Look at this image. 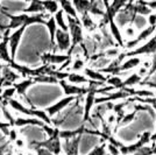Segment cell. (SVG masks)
Wrapping results in <instances>:
<instances>
[{
  "instance_id": "33",
  "label": "cell",
  "mask_w": 156,
  "mask_h": 155,
  "mask_svg": "<svg viewBox=\"0 0 156 155\" xmlns=\"http://www.w3.org/2000/svg\"><path fill=\"white\" fill-rule=\"evenodd\" d=\"M1 111H2V114H4L5 119H6V123L9 124L11 127H14V120H15V118H14V117L12 116V113L9 112V109L7 107V104H4V105H2Z\"/></svg>"
},
{
  "instance_id": "48",
  "label": "cell",
  "mask_w": 156,
  "mask_h": 155,
  "mask_svg": "<svg viewBox=\"0 0 156 155\" xmlns=\"http://www.w3.org/2000/svg\"><path fill=\"white\" fill-rule=\"evenodd\" d=\"M22 1H26V2H29V1H30V0H22Z\"/></svg>"
},
{
  "instance_id": "51",
  "label": "cell",
  "mask_w": 156,
  "mask_h": 155,
  "mask_svg": "<svg viewBox=\"0 0 156 155\" xmlns=\"http://www.w3.org/2000/svg\"><path fill=\"white\" fill-rule=\"evenodd\" d=\"M57 1H58V0H57Z\"/></svg>"
},
{
  "instance_id": "26",
  "label": "cell",
  "mask_w": 156,
  "mask_h": 155,
  "mask_svg": "<svg viewBox=\"0 0 156 155\" xmlns=\"http://www.w3.org/2000/svg\"><path fill=\"white\" fill-rule=\"evenodd\" d=\"M33 79L35 83H40V84H58V81L50 75H41V76L33 77Z\"/></svg>"
},
{
  "instance_id": "23",
  "label": "cell",
  "mask_w": 156,
  "mask_h": 155,
  "mask_svg": "<svg viewBox=\"0 0 156 155\" xmlns=\"http://www.w3.org/2000/svg\"><path fill=\"white\" fill-rule=\"evenodd\" d=\"M41 4L44 8V12L54 15L59 9V4L57 0H41Z\"/></svg>"
},
{
  "instance_id": "18",
  "label": "cell",
  "mask_w": 156,
  "mask_h": 155,
  "mask_svg": "<svg viewBox=\"0 0 156 155\" xmlns=\"http://www.w3.org/2000/svg\"><path fill=\"white\" fill-rule=\"evenodd\" d=\"M68 83H71L75 85H83V84H89V78L86 77L85 75L78 74V72H69L68 77L65 79Z\"/></svg>"
},
{
  "instance_id": "11",
  "label": "cell",
  "mask_w": 156,
  "mask_h": 155,
  "mask_svg": "<svg viewBox=\"0 0 156 155\" xmlns=\"http://www.w3.org/2000/svg\"><path fill=\"white\" fill-rule=\"evenodd\" d=\"M55 45L61 52H68L71 48V38L69 32L57 28L55 34Z\"/></svg>"
},
{
  "instance_id": "17",
  "label": "cell",
  "mask_w": 156,
  "mask_h": 155,
  "mask_svg": "<svg viewBox=\"0 0 156 155\" xmlns=\"http://www.w3.org/2000/svg\"><path fill=\"white\" fill-rule=\"evenodd\" d=\"M0 61H2L4 63L8 64L11 61H13L11 57V52L8 48V40L7 36H4L2 40L0 41Z\"/></svg>"
},
{
  "instance_id": "29",
  "label": "cell",
  "mask_w": 156,
  "mask_h": 155,
  "mask_svg": "<svg viewBox=\"0 0 156 155\" xmlns=\"http://www.w3.org/2000/svg\"><path fill=\"white\" fill-rule=\"evenodd\" d=\"M141 81H142V77H140L137 74H132L130 76H128L124 81V88L125 86H127V88H134V85H137Z\"/></svg>"
},
{
  "instance_id": "47",
  "label": "cell",
  "mask_w": 156,
  "mask_h": 155,
  "mask_svg": "<svg viewBox=\"0 0 156 155\" xmlns=\"http://www.w3.org/2000/svg\"><path fill=\"white\" fill-rule=\"evenodd\" d=\"M2 38H4V36H2V34H0V41L2 40Z\"/></svg>"
},
{
  "instance_id": "31",
  "label": "cell",
  "mask_w": 156,
  "mask_h": 155,
  "mask_svg": "<svg viewBox=\"0 0 156 155\" xmlns=\"http://www.w3.org/2000/svg\"><path fill=\"white\" fill-rule=\"evenodd\" d=\"M121 50L119 49V47H110V48H106L104 50V56L110 59H114L120 55Z\"/></svg>"
},
{
  "instance_id": "35",
  "label": "cell",
  "mask_w": 156,
  "mask_h": 155,
  "mask_svg": "<svg viewBox=\"0 0 156 155\" xmlns=\"http://www.w3.org/2000/svg\"><path fill=\"white\" fill-rule=\"evenodd\" d=\"M133 155H153V150L150 146H143L140 149H137Z\"/></svg>"
},
{
  "instance_id": "8",
  "label": "cell",
  "mask_w": 156,
  "mask_h": 155,
  "mask_svg": "<svg viewBox=\"0 0 156 155\" xmlns=\"http://www.w3.org/2000/svg\"><path fill=\"white\" fill-rule=\"evenodd\" d=\"M76 100H77V97H73V96H65V97L61 98L58 102H56V103H54L52 105H50V106H48L44 111L47 112L48 116L50 117V118H52L54 116L61 113L62 111H64L69 105L73 104Z\"/></svg>"
},
{
  "instance_id": "1",
  "label": "cell",
  "mask_w": 156,
  "mask_h": 155,
  "mask_svg": "<svg viewBox=\"0 0 156 155\" xmlns=\"http://www.w3.org/2000/svg\"><path fill=\"white\" fill-rule=\"evenodd\" d=\"M0 13L5 15L7 19L9 20V22L7 23V29L14 31L18 29L20 27H29L35 23L40 25H44L46 22V13L41 14H27V13H20V14H12L8 13L6 8L2 7V9H0Z\"/></svg>"
},
{
  "instance_id": "38",
  "label": "cell",
  "mask_w": 156,
  "mask_h": 155,
  "mask_svg": "<svg viewBox=\"0 0 156 155\" xmlns=\"http://www.w3.org/2000/svg\"><path fill=\"white\" fill-rule=\"evenodd\" d=\"M147 23L149 26H155L156 25V12H151L149 15H147Z\"/></svg>"
},
{
  "instance_id": "19",
  "label": "cell",
  "mask_w": 156,
  "mask_h": 155,
  "mask_svg": "<svg viewBox=\"0 0 156 155\" xmlns=\"http://www.w3.org/2000/svg\"><path fill=\"white\" fill-rule=\"evenodd\" d=\"M22 13L27 14H41L46 13L44 8L41 4V0H30L29 1V6L22 9Z\"/></svg>"
},
{
  "instance_id": "46",
  "label": "cell",
  "mask_w": 156,
  "mask_h": 155,
  "mask_svg": "<svg viewBox=\"0 0 156 155\" xmlns=\"http://www.w3.org/2000/svg\"><path fill=\"white\" fill-rule=\"evenodd\" d=\"M90 1H91V2H98L99 0H90Z\"/></svg>"
},
{
  "instance_id": "20",
  "label": "cell",
  "mask_w": 156,
  "mask_h": 155,
  "mask_svg": "<svg viewBox=\"0 0 156 155\" xmlns=\"http://www.w3.org/2000/svg\"><path fill=\"white\" fill-rule=\"evenodd\" d=\"M59 4V8L64 12V14L71 16V18H76L78 19V14L75 9V7L72 5L71 0H58Z\"/></svg>"
},
{
  "instance_id": "3",
  "label": "cell",
  "mask_w": 156,
  "mask_h": 155,
  "mask_svg": "<svg viewBox=\"0 0 156 155\" xmlns=\"http://www.w3.org/2000/svg\"><path fill=\"white\" fill-rule=\"evenodd\" d=\"M59 128L58 127H55V131L52 133V135H50L46 140H41V141H30L29 142V148L34 149L42 147V148L48 149L50 153H52L54 155H61L63 153V149H62V140L58 135Z\"/></svg>"
},
{
  "instance_id": "41",
  "label": "cell",
  "mask_w": 156,
  "mask_h": 155,
  "mask_svg": "<svg viewBox=\"0 0 156 155\" xmlns=\"http://www.w3.org/2000/svg\"><path fill=\"white\" fill-rule=\"evenodd\" d=\"M117 121V116H115V113H111L108 116L106 117V121L105 123L108 124V125H112L113 123H115Z\"/></svg>"
},
{
  "instance_id": "40",
  "label": "cell",
  "mask_w": 156,
  "mask_h": 155,
  "mask_svg": "<svg viewBox=\"0 0 156 155\" xmlns=\"http://www.w3.org/2000/svg\"><path fill=\"white\" fill-rule=\"evenodd\" d=\"M36 152V155H54L52 153H50L48 149L46 148H42V147H39V148H35L34 149Z\"/></svg>"
},
{
  "instance_id": "14",
  "label": "cell",
  "mask_w": 156,
  "mask_h": 155,
  "mask_svg": "<svg viewBox=\"0 0 156 155\" xmlns=\"http://www.w3.org/2000/svg\"><path fill=\"white\" fill-rule=\"evenodd\" d=\"M83 75H85L86 77L89 78L90 81H94V82H101V83H105L106 84V81L108 76L103 74L101 71L97 70V69H93L91 67H85L83 69Z\"/></svg>"
},
{
  "instance_id": "34",
  "label": "cell",
  "mask_w": 156,
  "mask_h": 155,
  "mask_svg": "<svg viewBox=\"0 0 156 155\" xmlns=\"http://www.w3.org/2000/svg\"><path fill=\"white\" fill-rule=\"evenodd\" d=\"M125 35L127 36V38H129L130 40L134 39L135 36H136V29H135V27L130 26V25H127L126 28H125Z\"/></svg>"
},
{
  "instance_id": "42",
  "label": "cell",
  "mask_w": 156,
  "mask_h": 155,
  "mask_svg": "<svg viewBox=\"0 0 156 155\" xmlns=\"http://www.w3.org/2000/svg\"><path fill=\"white\" fill-rule=\"evenodd\" d=\"M8 143H9V142L4 143V145L0 146V155H4L6 152H8Z\"/></svg>"
},
{
  "instance_id": "22",
  "label": "cell",
  "mask_w": 156,
  "mask_h": 155,
  "mask_svg": "<svg viewBox=\"0 0 156 155\" xmlns=\"http://www.w3.org/2000/svg\"><path fill=\"white\" fill-rule=\"evenodd\" d=\"M44 26L47 27V29H48V32H49L50 45H51V47H55V34H56V31H57V25H56L55 19H54L52 15H50L48 19H46Z\"/></svg>"
},
{
  "instance_id": "30",
  "label": "cell",
  "mask_w": 156,
  "mask_h": 155,
  "mask_svg": "<svg viewBox=\"0 0 156 155\" xmlns=\"http://www.w3.org/2000/svg\"><path fill=\"white\" fill-rule=\"evenodd\" d=\"M85 68V61L80 57H76L70 63V70L72 72H77V71H82Z\"/></svg>"
},
{
  "instance_id": "49",
  "label": "cell",
  "mask_w": 156,
  "mask_h": 155,
  "mask_svg": "<svg viewBox=\"0 0 156 155\" xmlns=\"http://www.w3.org/2000/svg\"><path fill=\"white\" fill-rule=\"evenodd\" d=\"M0 9H2V5H1V2H0Z\"/></svg>"
},
{
  "instance_id": "13",
  "label": "cell",
  "mask_w": 156,
  "mask_h": 155,
  "mask_svg": "<svg viewBox=\"0 0 156 155\" xmlns=\"http://www.w3.org/2000/svg\"><path fill=\"white\" fill-rule=\"evenodd\" d=\"M44 125L43 121L39 120L37 118H33V117H18L14 120V127L15 128H21V127H26V126H39L42 127Z\"/></svg>"
},
{
  "instance_id": "25",
  "label": "cell",
  "mask_w": 156,
  "mask_h": 155,
  "mask_svg": "<svg viewBox=\"0 0 156 155\" xmlns=\"http://www.w3.org/2000/svg\"><path fill=\"white\" fill-rule=\"evenodd\" d=\"M111 61H112V59L105 57V56L98 57V58H96L94 61H91V68L97 69V70H103V69H105L107 65L110 64Z\"/></svg>"
},
{
  "instance_id": "45",
  "label": "cell",
  "mask_w": 156,
  "mask_h": 155,
  "mask_svg": "<svg viewBox=\"0 0 156 155\" xmlns=\"http://www.w3.org/2000/svg\"><path fill=\"white\" fill-rule=\"evenodd\" d=\"M4 155H13V154H12L11 152H6V153H5V154H4Z\"/></svg>"
},
{
  "instance_id": "6",
  "label": "cell",
  "mask_w": 156,
  "mask_h": 155,
  "mask_svg": "<svg viewBox=\"0 0 156 155\" xmlns=\"http://www.w3.org/2000/svg\"><path fill=\"white\" fill-rule=\"evenodd\" d=\"M150 136H151V132L150 131H146L143 132L141 135L139 136V140L134 143H130V145H124L121 143L119 146V150H120V154L121 155H133L137 149H140L141 147L148 145L150 142Z\"/></svg>"
},
{
  "instance_id": "12",
  "label": "cell",
  "mask_w": 156,
  "mask_h": 155,
  "mask_svg": "<svg viewBox=\"0 0 156 155\" xmlns=\"http://www.w3.org/2000/svg\"><path fill=\"white\" fill-rule=\"evenodd\" d=\"M41 62L43 64L49 65H61L65 63L68 59H70L71 56L66 54H55V52H43L41 55Z\"/></svg>"
},
{
  "instance_id": "37",
  "label": "cell",
  "mask_w": 156,
  "mask_h": 155,
  "mask_svg": "<svg viewBox=\"0 0 156 155\" xmlns=\"http://www.w3.org/2000/svg\"><path fill=\"white\" fill-rule=\"evenodd\" d=\"M9 128H11V125L6 121H0V131L7 136L8 132H9Z\"/></svg>"
},
{
  "instance_id": "36",
  "label": "cell",
  "mask_w": 156,
  "mask_h": 155,
  "mask_svg": "<svg viewBox=\"0 0 156 155\" xmlns=\"http://www.w3.org/2000/svg\"><path fill=\"white\" fill-rule=\"evenodd\" d=\"M7 136H8V142H14L19 138V133H18V131H16L15 127H11Z\"/></svg>"
},
{
  "instance_id": "15",
  "label": "cell",
  "mask_w": 156,
  "mask_h": 155,
  "mask_svg": "<svg viewBox=\"0 0 156 155\" xmlns=\"http://www.w3.org/2000/svg\"><path fill=\"white\" fill-rule=\"evenodd\" d=\"M35 84V82H34V79L32 77H27V78H23L22 81H18V82H15L13 84L14 89L16 91V95L20 96V97H23V96H26L27 91L28 89L32 86V85Z\"/></svg>"
},
{
  "instance_id": "39",
  "label": "cell",
  "mask_w": 156,
  "mask_h": 155,
  "mask_svg": "<svg viewBox=\"0 0 156 155\" xmlns=\"http://www.w3.org/2000/svg\"><path fill=\"white\" fill-rule=\"evenodd\" d=\"M142 2L149 7L153 12H156V0H142Z\"/></svg>"
},
{
  "instance_id": "9",
  "label": "cell",
  "mask_w": 156,
  "mask_h": 155,
  "mask_svg": "<svg viewBox=\"0 0 156 155\" xmlns=\"http://www.w3.org/2000/svg\"><path fill=\"white\" fill-rule=\"evenodd\" d=\"M58 85L62 88L63 93H64L65 96L80 97V96H85V95L90 91V88H89V86H80V85L71 84V83H68L65 79L58 81Z\"/></svg>"
},
{
  "instance_id": "7",
  "label": "cell",
  "mask_w": 156,
  "mask_h": 155,
  "mask_svg": "<svg viewBox=\"0 0 156 155\" xmlns=\"http://www.w3.org/2000/svg\"><path fill=\"white\" fill-rule=\"evenodd\" d=\"M155 33H156L155 26H148V27H146V28H143L142 31H140L139 34H136V36H135L134 39L128 40L127 42H125L124 43L125 49L130 50V49H133V48H136L137 45H140L141 43H143L144 41H147L149 38H151L153 34H155Z\"/></svg>"
},
{
  "instance_id": "50",
  "label": "cell",
  "mask_w": 156,
  "mask_h": 155,
  "mask_svg": "<svg viewBox=\"0 0 156 155\" xmlns=\"http://www.w3.org/2000/svg\"><path fill=\"white\" fill-rule=\"evenodd\" d=\"M155 32H156V25H155Z\"/></svg>"
},
{
  "instance_id": "4",
  "label": "cell",
  "mask_w": 156,
  "mask_h": 155,
  "mask_svg": "<svg viewBox=\"0 0 156 155\" xmlns=\"http://www.w3.org/2000/svg\"><path fill=\"white\" fill-rule=\"evenodd\" d=\"M156 54V33L154 36H151L147 41H144V43L141 45H137L136 48H133L126 52H120V55L118 56L117 59L119 63H121L126 57L129 56H143V55H155Z\"/></svg>"
},
{
  "instance_id": "27",
  "label": "cell",
  "mask_w": 156,
  "mask_h": 155,
  "mask_svg": "<svg viewBox=\"0 0 156 155\" xmlns=\"http://www.w3.org/2000/svg\"><path fill=\"white\" fill-rule=\"evenodd\" d=\"M106 84L113 86L115 90H120L124 88V81L117 75H112V76H108L107 81H106Z\"/></svg>"
},
{
  "instance_id": "10",
  "label": "cell",
  "mask_w": 156,
  "mask_h": 155,
  "mask_svg": "<svg viewBox=\"0 0 156 155\" xmlns=\"http://www.w3.org/2000/svg\"><path fill=\"white\" fill-rule=\"evenodd\" d=\"M26 31V27H20L18 29H14L12 34H9L7 36V40H8V48H9V52H11V57L12 59L15 58L16 56V52H18V49H19L20 42H21V39H22V35Z\"/></svg>"
},
{
  "instance_id": "43",
  "label": "cell",
  "mask_w": 156,
  "mask_h": 155,
  "mask_svg": "<svg viewBox=\"0 0 156 155\" xmlns=\"http://www.w3.org/2000/svg\"><path fill=\"white\" fill-rule=\"evenodd\" d=\"M14 143H15V146H16V147H19V148H22V147L25 146V142H23V140H21V139H19V138H18V139L14 141Z\"/></svg>"
},
{
  "instance_id": "32",
  "label": "cell",
  "mask_w": 156,
  "mask_h": 155,
  "mask_svg": "<svg viewBox=\"0 0 156 155\" xmlns=\"http://www.w3.org/2000/svg\"><path fill=\"white\" fill-rule=\"evenodd\" d=\"M106 141H103L99 146H96L94 148L92 149L90 153H87L86 155H106L107 150H106Z\"/></svg>"
},
{
  "instance_id": "24",
  "label": "cell",
  "mask_w": 156,
  "mask_h": 155,
  "mask_svg": "<svg viewBox=\"0 0 156 155\" xmlns=\"http://www.w3.org/2000/svg\"><path fill=\"white\" fill-rule=\"evenodd\" d=\"M52 16H54V19H55V22H56V25H57V28L64 31V32H68V22H66V19H65L64 12L59 8L58 11L54 14Z\"/></svg>"
},
{
  "instance_id": "2",
  "label": "cell",
  "mask_w": 156,
  "mask_h": 155,
  "mask_svg": "<svg viewBox=\"0 0 156 155\" xmlns=\"http://www.w3.org/2000/svg\"><path fill=\"white\" fill-rule=\"evenodd\" d=\"M7 105L11 106V109L18 113H21L22 116L26 117H33V118H37L39 120L43 121L47 125H51L52 126V120L51 118L47 114V112L44 110H41V109H36L35 106H26L22 103H20L19 100L16 99H9L7 102Z\"/></svg>"
},
{
  "instance_id": "5",
  "label": "cell",
  "mask_w": 156,
  "mask_h": 155,
  "mask_svg": "<svg viewBox=\"0 0 156 155\" xmlns=\"http://www.w3.org/2000/svg\"><path fill=\"white\" fill-rule=\"evenodd\" d=\"M66 22H68V32H69L70 38H71V48H73L76 45H79L84 41L83 27L80 25L79 19L71 18L69 15H66Z\"/></svg>"
},
{
  "instance_id": "28",
  "label": "cell",
  "mask_w": 156,
  "mask_h": 155,
  "mask_svg": "<svg viewBox=\"0 0 156 155\" xmlns=\"http://www.w3.org/2000/svg\"><path fill=\"white\" fill-rule=\"evenodd\" d=\"M15 95H16V91L14 89V86H7V88H4L0 92V99L5 100V104H7V102L14 98Z\"/></svg>"
},
{
  "instance_id": "21",
  "label": "cell",
  "mask_w": 156,
  "mask_h": 155,
  "mask_svg": "<svg viewBox=\"0 0 156 155\" xmlns=\"http://www.w3.org/2000/svg\"><path fill=\"white\" fill-rule=\"evenodd\" d=\"M72 5L75 7L77 14H83V13H89L90 8H91L92 2L90 0H71Z\"/></svg>"
},
{
  "instance_id": "16",
  "label": "cell",
  "mask_w": 156,
  "mask_h": 155,
  "mask_svg": "<svg viewBox=\"0 0 156 155\" xmlns=\"http://www.w3.org/2000/svg\"><path fill=\"white\" fill-rule=\"evenodd\" d=\"M78 19L80 21V25L82 27L86 29L87 32H94L98 28L97 22L93 20L92 15L90 13H83L80 15H78Z\"/></svg>"
},
{
  "instance_id": "44",
  "label": "cell",
  "mask_w": 156,
  "mask_h": 155,
  "mask_svg": "<svg viewBox=\"0 0 156 155\" xmlns=\"http://www.w3.org/2000/svg\"><path fill=\"white\" fill-rule=\"evenodd\" d=\"M154 106V109L156 110V105H153ZM156 141V127H155V132L154 133H151V136H150V142H155Z\"/></svg>"
}]
</instances>
